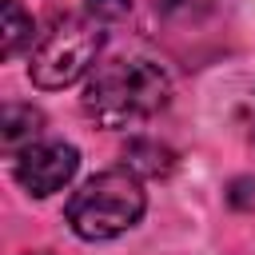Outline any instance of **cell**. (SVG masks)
<instances>
[{
	"label": "cell",
	"instance_id": "cell-8",
	"mask_svg": "<svg viewBox=\"0 0 255 255\" xmlns=\"http://www.w3.org/2000/svg\"><path fill=\"white\" fill-rule=\"evenodd\" d=\"M151 8L167 20H199L203 12L215 8V0H151Z\"/></svg>",
	"mask_w": 255,
	"mask_h": 255
},
{
	"label": "cell",
	"instance_id": "cell-11",
	"mask_svg": "<svg viewBox=\"0 0 255 255\" xmlns=\"http://www.w3.org/2000/svg\"><path fill=\"white\" fill-rule=\"evenodd\" d=\"M243 128H247V139L255 143V96L247 100V112H243Z\"/></svg>",
	"mask_w": 255,
	"mask_h": 255
},
{
	"label": "cell",
	"instance_id": "cell-3",
	"mask_svg": "<svg viewBox=\"0 0 255 255\" xmlns=\"http://www.w3.org/2000/svg\"><path fill=\"white\" fill-rule=\"evenodd\" d=\"M100 48H104L100 20H92V16H56L52 28L32 48L28 76L44 92L68 88V84H76L80 76L92 72Z\"/></svg>",
	"mask_w": 255,
	"mask_h": 255
},
{
	"label": "cell",
	"instance_id": "cell-4",
	"mask_svg": "<svg viewBox=\"0 0 255 255\" xmlns=\"http://www.w3.org/2000/svg\"><path fill=\"white\" fill-rule=\"evenodd\" d=\"M80 167V151L64 139H44V143H32L16 155V183L28 191V195H56L60 187L72 183Z\"/></svg>",
	"mask_w": 255,
	"mask_h": 255
},
{
	"label": "cell",
	"instance_id": "cell-6",
	"mask_svg": "<svg viewBox=\"0 0 255 255\" xmlns=\"http://www.w3.org/2000/svg\"><path fill=\"white\" fill-rule=\"evenodd\" d=\"M124 167H131L135 175H147V179H159L175 167V151L159 139H131L124 147Z\"/></svg>",
	"mask_w": 255,
	"mask_h": 255
},
{
	"label": "cell",
	"instance_id": "cell-9",
	"mask_svg": "<svg viewBox=\"0 0 255 255\" xmlns=\"http://www.w3.org/2000/svg\"><path fill=\"white\" fill-rule=\"evenodd\" d=\"M131 12V0H88V16L92 20H124Z\"/></svg>",
	"mask_w": 255,
	"mask_h": 255
},
{
	"label": "cell",
	"instance_id": "cell-2",
	"mask_svg": "<svg viewBox=\"0 0 255 255\" xmlns=\"http://www.w3.org/2000/svg\"><path fill=\"white\" fill-rule=\"evenodd\" d=\"M147 207L143 183L131 167H112L92 175L88 183H80V191H72L68 199V223L80 239H116L124 231H131L139 223Z\"/></svg>",
	"mask_w": 255,
	"mask_h": 255
},
{
	"label": "cell",
	"instance_id": "cell-12",
	"mask_svg": "<svg viewBox=\"0 0 255 255\" xmlns=\"http://www.w3.org/2000/svg\"><path fill=\"white\" fill-rule=\"evenodd\" d=\"M28 255H52V251H28Z\"/></svg>",
	"mask_w": 255,
	"mask_h": 255
},
{
	"label": "cell",
	"instance_id": "cell-5",
	"mask_svg": "<svg viewBox=\"0 0 255 255\" xmlns=\"http://www.w3.org/2000/svg\"><path fill=\"white\" fill-rule=\"evenodd\" d=\"M44 131V112L32 104H4L0 112V143L8 155H20L24 147H32Z\"/></svg>",
	"mask_w": 255,
	"mask_h": 255
},
{
	"label": "cell",
	"instance_id": "cell-7",
	"mask_svg": "<svg viewBox=\"0 0 255 255\" xmlns=\"http://www.w3.org/2000/svg\"><path fill=\"white\" fill-rule=\"evenodd\" d=\"M4 44H0V52H4V60H12V56H20L24 52V44H32V16L20 8V0H4Z\"/></svg>",
	"mask_w": 255,
	"mask_h": 255
},
{
	"label": "cell",
	"instance_id": "cell-10",
	"mask_svg": "<svg viewBox=\"0 0 255 255\" xmlns=\"http://www.w3.org/2000/svg\"><path fill=\"white\" fill-rule=\"evenodd\" d=\"M227 199H231L235 207H247V203H255V179H235Z\"/></svg>",
	"mask_w": 255,
	"mask_h": 255
},
{
	"label": "cell",
	"instance_id": "cell-1",
	"mask_svg": "<svg viewBox=\"0 0 255 255\" xmlns=\"http://www.w3.org/2000/svg\"><path fill=\"white\" fill-rule=\"evenodd\" d=\"M171 100V80L155 60L116 56L104 60L84 84V116L100 128H139Z\"/></svg>",
	"mask_w": 255,
	"mask_h": 255
}]
</instances>
